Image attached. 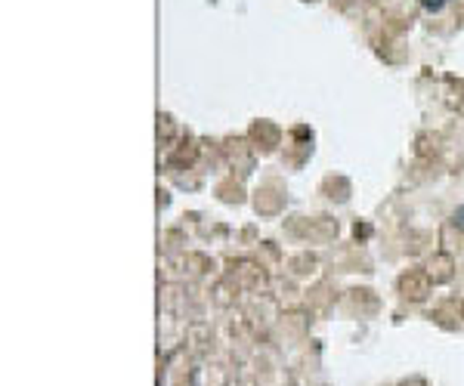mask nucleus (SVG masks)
<instances>
[{
  "mask_svg": "<svg viewBox=\"0 0 464 386\" xmlns=\"http://www.w3.org/2000/svg\"><path fill=\"white\" fill-rule=\"evenodd\" d=\"M421 6H424L427 12H440L443 6H446V0H421Z\"/></svg>",
  "mask_w": 464,
  "mask_h": 386,
  "instance_id": "obj_1",
  "label": "nucleus"
},
{
  "mask_svg": "<svg viewBox=\"0 0 464 386\" xmlns=\"http://www.w3.org/2000/svg\"><path fill=\"white\" fill-rule=\"evenodd\" d=\"M452 219H455V226H458V229H464V204H461L458 210H455V217H452Z\"/></svg>",
  "mask_w": 464,
  "mask_h": 386,
  "instance_id": "obj_2",
  "label": "nucleus"
}]
</instances>
